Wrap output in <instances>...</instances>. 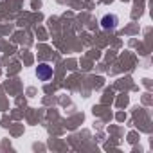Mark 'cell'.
Here are the masks:
<instances>
[{
  "instance_id": "1",
  "label": "cell",
  "mask_w": 153,
  "mask_h": 153,
  "mask_svg": "<svg viewBox=\"0 0 153 153\" xmlns=\"http://www.w3.org/2000/svg\"><path fill=\"white\" fill-rule=\"evenodd\" d=\"M52 67L49 65V63H40L38 67H36V78L40 79V81H49L51 78H52Z\"/></svg>"
},
{
  "instance_id": "2",
  "label": "cell",
  "mask_w": 153,
  "mask_h": 153,
  "mask_svg": "<svg viewBox=\"0 0 153 153\" xmlns=\"http://www.w3.org/2000/svg\"><path fill=\"white\" fill-rule=\"evenodd\" d=\"M117 25H119V18H117V15H114V13L105 15V16L101 18V27L106 29V31H114Z\"/></svg>"
}]
</instances>
